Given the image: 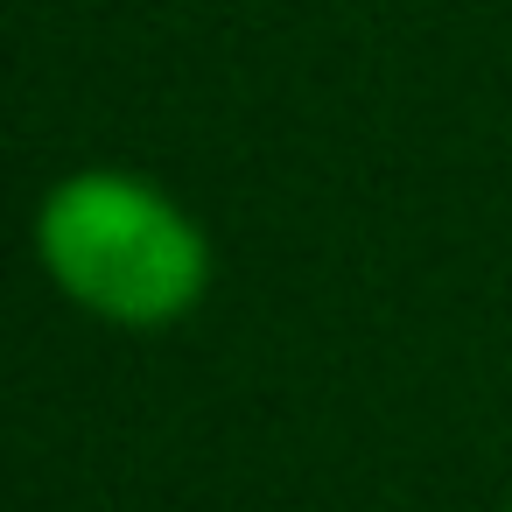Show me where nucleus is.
<instances>
[{
    "label": "nucleus",
    "instance_id": "nucleus-2",
    "mask_svg": "<svg viewBox=\"0 0 512 512\" xmlns=\"http://www.w3.org/2000/svg\"><path fill=\"white\" fill-rule=\"evenodd\" d=\"M505 512H512V505H505Z\"/></svg>",
    "mask_w": 512,
    "mask_h": 512
},
{
    "label": "nucleus",
    "instance_id": "nucleus-1",
    "mask_svg": "<svg viewBox=\"0 0 512 512\" xmlns=\"http://www.w3.org/2000/svg\"><path fill=\"white\" fill-rule=\"evenodd\" d=\"M36 260L78 309L127 330H162L211 288V239L197 218L127 169L64 176L36 211Z\"/></svg>",
    "mask_w": 512,
    "mask_h": 512
}]
</instances>
